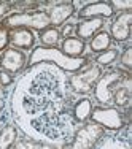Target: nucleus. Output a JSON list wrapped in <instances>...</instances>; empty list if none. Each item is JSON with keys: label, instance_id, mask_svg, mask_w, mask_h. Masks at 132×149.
Instances as JSON below:
<instances>
[{"label": "nucleus", "instance_id": "nucleus-19", "mask_svg": "<svg viewBox=\"0 0 132 149\" xmlns=\"http://www.w3.org/2000/svg\"><path fill=\"white\" fill-rule=\"evenodd\" d=\"M38 40L43 48H56L60 41V32L56 27H48L38 33Z\"/></svg>", "mask_w": 132, "mask_h": 149}, {"label": "nucleus", "instance_id": "nucleus-7", "mask_svg": "<svg viewBox=\"0 0 132 149\" xmlns=\"http://www.w3.org/2000/svg\"><path fill=\"white\" fill-rule=\"evenodd\" d=\"M89 119L102 129L112 132H118L127 125V118L115 106H94Z\"/></svg>", "mask_w": 132, "mask_h": 149}, {"label": "nucleus", "instance_id": "nucleus-1", "mask_svg": "<svg viewBox=\"0 0 132 149\" xmlns=\"http://www.w3.org/2000/svg\"><path fill=\"white\" fill-rule=\"evenodd\" d=\"M69 86L64 72L53 63L27 67L11 97V109L19 129L32 140H60L70 133L67 111Z\"/></svg>", "mask_w": 132, "mask_h": 149}, {"label": "nucleus", "instance_id": "nucleus-6", "mask_svg": "<svg viewBox=\"0 0 132 149\" xmlns=\"http://www.w3.org/2000/svg\"><path fill=\"white\" fill-rule=\"evenodd\" d=\"M107 130L94 122H88L81 125L75 132L73 140L67 143L62 149H94L105 138Z\"/></svg>", "mask_w": 132, "mask_h": 149}, {"label": "nucleus", "instance_id": "nucleus-14", "mask_svg": "<svg viewBox=\"0 0 132 149\" xmlns=\"http://www.w3.org/2000/svg\"><path fill=\"white\" fill-rule=\"evenodd\" d=\"M132 98V79L131 73L124 76V79L119 83V86L116 87L115 94H113L112 105H115V108H129Z\"/></svg>", "mask_w": 132, "mask_h": 149}, {"label": "nucleus", "instance_id": "nucleus-9", "mask_svg": "<svg viewBox=\"0 0 132 149\" xmlns=\"http://www.w3.org/2000/svg\"><path fill=\"white\" fill-rule=\"evenodd\" d=\"M131 24H132V13H118L113 22L110 24V37L113 41L124 43L131 38Z\"/></svg>", "mask_w": 132, "mask_h": 149}, {"label": "nucleus", "instance_id": "nucleus-18", "mask_svg": "<svg viewBox=\"0 0 132 149\" xmlns=\"http://www.w3.org/2000/svg\"><path fill=\"white\" fill-rule=\"evenodd\" d=\"M19 130L15 124H8L0 130V149H11L16 144Z\"/></svg>", "mask_w": 132, "mask_h": 149}, {"label": "nucleus", "instance_id": "nucleus-4", "mask_svg": "<svg viewBox=\"0 0 132 149\" xmlns=\"http://www.w3.org/2000/svg\"><path fill=\"white\" fill-rule=\"evenodd\" d=\"M131 72H126L123 68H115L110 70L107 73H102V76L99 78V81L94 86V98L99 103V106H110L113 100V94H115L116 87L119 86V83L124 79L126 74Z\"/></svg>", "mask_w": 132, "mask_h": 149}, {"label": "nucleus", "instance_id": "nucleus-12", "mask_svg": "<svg viewBox=\"0 0 132 149\" xmlns=\"http://www.w3.org/2000/svg\"><path fill=\"white\" fill-rule=\"evenodd\" d=\"M8 43L15 49L27 51L35 45V33L29 29H13L8 33Z\"/></svg>", "mask_w": 132, "mask_h": 149}, {"label": "nucleus", "instance_id": "nucleus-16", "mask_svg": "<svg viewBox=\"0 0 132 149\" xmlns=\"http://www.w3.org/2000/svg\"><path fill=\"white\" fill-rule=\"evenodd\" d=\"M92 108H94V106H92L91 98H80L72 108V119L75 122H80V124L86 122V120L91 118Z\"/></svg>", "mask_w": 132, "mask_h": 149}, {"label": "nucleus", "instance_id": "nucleus-22", "mask_svg": "<svg viewBox=\"0 0 132 149\" xmlns=\"http://www.w3.org/2000/svg\"><path fill=\"white\" fill-rule=\"evenodd\" d=\"M99 149H131V146H129V143H126L123 140H118V138H108V140L103 138Z\"/></svg>", "mask_w": 132, "mask_h": 149}, {"label": "nucleus", "instance_id": "nucleus-27", "mask_svg": "<svg viewBox=\"0 0 132 149\" xmlns=\"http://www.w3.org/2000/svg\"><path fill=\"white\" fill-rule=\"evenodd\" d=\"M8 33H10V30L0 27V52L5 51V49L8 48V45H10L8 43Z\"/></svg>", "mask_w": 132, "mask_h": 149}, {"label": "nucleus", "instance_id": "nucleus-15", "mask_svg": "<svg viewBox=\"0 0 132 149\" xmlns=\"http://www.w3.org/2000/svg\"><path fill=\"white\" fill-rule=\"evenodd\" d=\"M59 49H60L62 54L67 56V57L80 59L81 56L84 54V51H86V45H84V41H81L80 38L70 37V38H64Z\"/></svg>", "mask_w": 132, "mask_h": 149}, {"label": "nucleus", "instance_id": "nucleus-13", "mask_svg": "<svg viewBox=\"0 0 132 149\" xmlns=\"http://www.w3.org/2000/svg\"><path fill=\"white\" fill-rule=\"evenodd\" d=\"M103 24H105V19H100V17L83 19L78 24H75V37L80 38L81 41L91 40L97 32L103 29Z\"/></svg>", "mask_w": 132, "mask_h": 149}, {"label": "nucleus", "instance_id": "nucleus-23", "mask_svg": "<svg viewBox=\"0 0 132 149\" xmlns=\"http://www.w3.org/2000/svg\"><path fill=\"white\" fill-rule=\"evenodd\" d=\"M110 6L113 8V11H118V13H126V11H131L132 8V2L131 0H108Z\"/></svg>", "mask_w": 132, "mask_h": 149}, {"label": "nucleus", "instance_id": "nucleus-29", "mask_svg": "<svg viewBox=\"0 0 132 149\" xmlns=\"http://www.w3.org/2000/svg\"><path fill=\"white\" fill-rule=\"evenodd\" d=\"M2 108H3V103L0 102V118H2Z\"/></svg>", "mask_w": 132, "mask_h": 149}, {"label": "nucleus", "instance_id": "nucleus-10", "mask_svg": "<svg viewBox=\"0 0 132 149\" xmlns=\"http://www.w3.org/2000/svg\"><path fill=\"white\" fill-rule=\"evenodd\" d=\"M75 6L72 2H58L54 5H51V8H48L46 15L49 17V26L51 27H62L64 24H67V21L75 15Z\"/></svg>", "mask_w": 132, "mask_h": 149}, {"label": "nucleus", "instance_id": "nucleus-30", "mask_svg": "<svg viewBox=\"0 0 132 149\" xmlns=\"http://www.w3.org/2000/svg\"><path fill=\"white\" fill-rule=\"evenodd\" d=\"M0 92H2V87H0Z\"/></svg>", "mask_w": 132, "mask_h": 149}, {"label": "nucleus", "instance_id": "nucleus-25", "mask_svg": "<svg viewBox=\"0 0 132 149\" xmlns=\"http://www.w3.org/2000/svg\"><path fill=\"white\" fill-rule=\"evenodd\" d=\"M59 32H60V37H64V38L75 37V24H73V22L64 24L62 29H59Z\"/></svg>", "mask_w": 132, "mask_h": 149}, {"label": "nucleus", "instance_id": "nucleus-3", "mask_svg": "<svg viewBox=\"0 0 132 149\" xmlns=\"http://www.w3.org/2000/svg\"><path fill=\"white\" fill-rule=\"evenodd\" d=\"M0 27L6 30H13V29H29V30H37L41 32L45 29H48L49 26V17L46 15V11L38 10L34 13H11L2 19Z\"/></svg>", "mask_w": 132, "mask_h": 149}, {"label": "nucleus", "instance_id": "nucleus-17", "mask_svg": "<svg viewBox=\"0 0 132 149\" xmlns=\"http://www.w3.org/2000/svg\"><path fill=\"white\" fill-rule=\"evenodd\" d=\"M112 45H113V40H112V37H110V33L107 30L97 32V33L89 40V48H91V51L97 52V54H100V52L110 49Z\"/></svg>", "mask_w": 132, "mask_h": 149}, {"label": "nucleus", "instance_id": "nucleus-26", "mask_svg": "<svg viewBox=\"0 0 132 149\" xmlns=\"http://www.w3.org/2000/svg\"><path fill=\"white\" fill-rule=\"evenodd\" d=\"M13 81H15V76H11L10 73L0 70V87H8V86H11Z\"/></svg>", "mask_w": 132, "mask_h": 149}, {"label": "nucleus", "instance_id": "nucleus-8", "mask_svg": "<svg viewBox=\"0 0 132 149\" xmlns=\"http://www.w3.org/2000/svg\"><path fill=\"white\" fill-rule=\"evenodd\" d=\"M27 68V56L24 51L15 48H6L0 54V70L10 73L11 76L21 73L22 70Z\"/></svg>", "mask_w": 132, "mask_h": 149}, {"label": "nucleus", "instance_id": "nucleus-20", "mask_svg": "<svg viewBox=\"0 0 132 149\" xmlns=\"http://www.w3.org/2000/svg\"><path fill=\"white\" fill-rule=\"evenodd\" d=\"M11 149H58V148L54 144L46 143V141L32 140V138H22V140H18L16 144Z\"/></svg>", "mask_w": 132, "mask_h": 149}, {"label": "nucleus", "instance_id": "nucleus-28", "mask_svg": "<svg viewBox=\"0 0 132 149\" xmlns=\"http://www.w3.org/2000/svg\"><path fill=\"white\" fill-rule=\"evenodd\" d=\"M11 3L8 2H0V21L5 19L8 15H11Z\"/></svg>", "mask_w": 132, "mask_h": 149}, {"label": "nucleus", "instance_id": "nucleus-2", "mask_svg": "<svg viewBox=\"0 0 132 149\" xmlns=\"http://www.w3.org/2000/svg\"><path fill=\"white\" fill-rule=\"evenodd\" d=\"M40 62L53 63L54 67H58L59 70H62L65 73H77L88 65L89 59H84V57L72 59V57H67L65 54H62L59 48H43V46H38V48L32 49L30 56L27 57V67H32Z\"/></svg>", "mask_w": 132, "mask_h": 149}, {"label": "nucleus", "instance_id": "nucleus-5", "mask_svg": "<svg viewBox=\"0 0 132 149\" xmlns=\"http://www.w3.org/2000/svg\"><path fill=\"white\" fill-rule=\"evenodd\" d=\"M102 76V68L95 63H88L80 72L72 73L67 79L69 89L78 95H86L94 89L95 83Z\"/></svg>", "mask_w": 132, "mask_h": 149}, {"label": "nucleus", "instance_id": "nucleus-11", "mask_svg": "<svg viewBox=\"0 0 132 149\" xmlns=\"http://www.w3.org/2000/svg\"><path fill=\"white\" fill-rule=\"evenodd\" d=\"M78 19H92V17H100V19H108L115 16V11L110 6L108 2H89L84 6H81L77 13Z\"/></svg>", "mask_w": 132, "mask_h": 149}, {"label": "nucleus", "instance_id": "nucleus-21", "mask_svg": "<svg viewBox=\"0 0 132 149\" xmlns=\"http://www.w3.org/2000/svg\"><path fill=\"white\" fill-rule=\"evenodd\" d=\"M118 57H119V51H118L116 48H110V49H107V51L100 52V54H97V57H95V65L110 67L116 62Z\"/></svg>", "mask_w": 132, "mask_h": 149}, {"label": "nucleus", "instance_id": "nucleus-24", "mask_svg": "<svg viewBox=\"0 0 132 149\" xmlns=\"http://www.w3.org/2000/svg\"><path fill=\"white\" fill-rule=\"evenodd\" d=\"M119 63H121V67H123V70L131 72V68H132V48L131 46H127V48L119 54Z\"/></svg>", "mask_w": 132, "mask_h": 149}]
</instances>
